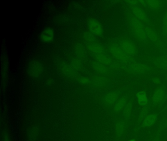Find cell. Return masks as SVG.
<instances>
[{
    "label": "cell",
    "mask_w": 167,
    "mask_h": 141,
    "mask_svg": "<svg viewBox=\"0 0 167 141\" xmlns=\"http://www.w3.org/2000/svg\"><path fill=\"white\" fill-rule=\"evenodd\" d=\"M88 28L93 34L101 36L103 33V27L99 21L94 18H91L88 22Z\"/></svg>",
    "instance_id": "1"
},
{
    "label": "cell",
    "mask_w": 167,
    "mask_h": 141,
    "mask_svg": "<svg viewBox=\"0 0 167 141\" xmlns=\"http://www.w3.org/2000/svg\"><path fill=\"white\" fill-rule=\"evenodd\" d=\"M110 52L114 57L122 61H126L128 60L129 57L122 50L121 47L117 46H112L110 47Z\"/></svg>",
    "instance_id": "2"
},
{
    "label": "cell",
    "mask_w": 167,
    "mask_h": 141,
    "mask_svg": "<svg viewBox=\"0 0 167 141\" xmlns=\"http://www.w3.org/2000/svg\"><path fill=\"white\" fill-rule=\"evenodd\" d=\"M28 70L29 75L34 76H40L42 73L43 67L40 62L35 61L30 63Z\"/></svg>",
    "instance_id": "3"
},
{
    "label": "cell",
    "mask_w": 167,
    "mask_h": 141,
    "mask_svg": "<svg viewBox=\"0 0 167 141\" xmlns=\"http://www.w3.org/2000/svg\"><path fill=\"white\" fill-rule=\"evenodd\" d=\"M132 28L134 32L140 38L144 39L146 38V28L143 27V26L137 20H133L131 22Z\"/></svg>",
    "instance_id": "4"
},
{
    "label": "cell",
    "mask_w": 167,
    "mask_h": 141,
    "mask_svg": "<svg viewBox=\"0 0 167 141\" xmlns=\"http://www.w3.org/2000/svg\"><path fill=\"white\" fill-rule=\"evenodd\" d=\"M87 38L88 39H85L86 43L88 48L92 52H101L102 51V48L100 46L98 42L96 41L95 39L92 36V35H89Z\"/></svg>",
    "instance_id": "5"
},
{
    "label": "cell",
    "mask_w": 167,
    "mask_h": 141,
    "mask_svg": "<svg viewBox=\"0 0 167 141\" xmlns=\"http://www.w3.org/2000/svg\"><path fill=\"white\" fill-rule=\"evenodd\" d=\"M121 48L126 55L133 56L136 52V47L132 43L128 40H123L121 43Z\"/></svg>",
    "instance_id": "6"
},
{
    "label": "cell",
    "mask_w": 167,
    "mask_h": 141,
    "mask_svg": "<svg viewBox=\"0 0 167 141\" xmlns=\"http://www.w3.org/2000/svg\"><path fill=\"white\" fill-rule=\"evenodd\" d=\"M54 38V31L51 28H47L40 35L41 40L44 43L51 42L53 41Z\"/></svg>",
    "instance_id": "7"
},
{
    "label": "cell",
    "mask_w": 167,
    "mask_h": 141,
    "mask_svg": "<svg viewBox=\"0 0 167 141\" xmlns=\"http://www.w3.org/2000/svg\"><path fill=\"white\" fill-rule=\"evenodd\" d=\"M165 97V92L162 87L157 88L153 94L152 100L156 104H159L163 102Z\"/></svg>",
    "instance_id": "8"
},
{
    "label": "cell",
    "mask_w": 167,
    "mask_h": 141,
    "mask_svg": "<svg viewBox=\"0 0 167 141\" xmlns=\"http://www.w3.org/2000/svg\"><path fill=\"white\" fill-rule=\"evenodd\" d=\"M157 121V116L156 114L153 113L148 114L144 118L142 122L144 128H150L155 124Z\"/></svg>",
    "instance_id": "9"
},
{
    "label": "cell",
    "mask_w": 167,
    "mask_h": 141,
    "mask_svg": "<svg viewBox=\"0 0 167 141\" xmlns=\"http://www.w3.org/2000/svg\"><path fill=\"white\" fill-rule=\"evenodd\" d=\"M127 104V100L125 98H122L119 99L115 104H114L113 110L116 112H121L125 109Z\"/></svg>",
    "instance_id": "10"
},
{
    "label": "cell",
    "mask_w": 167,
    "mask_h": 141,
    "mask_svg": "<svg viewBox=\"0 0 167 141\" xmlns=\"http://www.w3.org/2000/svg\"><path fill=\"white\" fill-rule=\"evenodd\" d=\"M119 95L117 92H111L106 94L105 98V102L108 105H112L119 100Z\"/></svg>",
    "instance_id": "11"
},
{
    "label": "cell",
    "mask_w": 167,
    "mask_h": 141,
    "mask_svg": "<svg viewBox=\"0 0 167 141\" xmlns=\"http://www.w3.org/2000/svg\"><path fill=\"white\" fill-rule=\"evenodd\" d=\"M137 100L138 104L141 106H146L148 103V99L147 94L143 91L138 92L137 94Z\"/></svg>",
    "instance_id": "12"
},
{
    "label": "cell",
    "mask_w": 167,
    "mask_h": 141,
    "mask_svg": "<svg viewBox=\"0 0 167 141\" xmlns=\"http://www.w3.org/2000/svg\"><path fill=\"white\" fill-rule=\"evenodd\" d=\"M133 12L134 14L138 18V19H140L142 21H146L147 19V15L144 13L143 10L138 7H133L132 8Z\"/></svg>",
    "instance_id": "13"
},
{
    "label": "cell",
    "mask_w": 167,
    "mask_h": 141,
    "mask_svg": "<svg viewBox=\"0 0 167 141\" xmlns=\"http://www.w3.org/2000/svg\"><path fill=\"white\" fill-rule=\"evenodd\" d=\"M125 130H126V126L124 122H118L116 124V133L119 137H121L123 135Z\"/></svg>",
    "instance_id": "14"
},
{
    "label": "cell",
    "mask_w": 167,
    "mask_h": 141,
    "mask_svg": "<svg viewBox=\"0 0 167 141\" xmlns=\"http://www.w3.org/2000/svg\"><path fill=\"white\" fill-rule=\"evenodd\" d=\"M98 58L99 62L102 64L109 65L111 63V60H110V58L105 55L99 56Z\"/></svg>",
    "instance_id": "15"
},
{
    "label": "cell",
    "mask_w": 167,
    "mask_h": 141,
    "mask_svg": "<svg viewBox=\"0 0 167 141\" xmlns=\"http://www.w3.org/2000/svg\"><path fill=\"white\" fill-rule=\"evenodd\" d=\"M131 105L130 104H127L126 106L125 107V109H123V113H124V115L126 118H129L131 115Z\"/></svg>",
    "instance_id": "16"
},
{
    "label": "cell",
    "mask_w": 167,
    "mask_h": 141,
    "mask_svg": "<svg viewBox=\"0 0 167 141\" xmlns=\"http://www.w3.org/2000/svg\"><path fill=\"white\" fill-rule=\"evenodd\" d=\"M146 34L148 37L151 39V40H156V35L153 31H152L150 28H146Z\"/></svg>",
    "instance_id": "17"
},
{
    "label": "cell",
    "mask_w": 167,
    "mask_h": 141,
    "mask_svg": "<svg viewBox=\"0 0 167 141\" xmlns=\"http://www.w3.org/2000/svg\"><path fill=\"white\" fill-rule=\"evenodd\" d=\"M149 4L150 7L153 8H156L159 6V2L156 1H149Z\"/></svg>",
    "instance_id": "18"
},
{
    "label": "cell",
    "mask_w": 167,
    "mask_h": 141,
    "mask_svg": "<svg viewBox=\"0 0 167 141\" xmlns=\"http://www.w3.org/2000/svg\"><path fill=\"white\" fill-rule=\"evenodd\" d=\"M127 141H137L135 139H130V140H128Z\"/></svg>",
    "instance_id": "19"
},
{
    "label": "cell",
    "mask_w": 167,
    "mask_h": 141,
    "mask_svg": "<svg viewBox=\"0 0 167 141\" xmlns=\"http://www.w3.org/2000/svg\"><path fill=\"white\" fill-rule=\"evenodd\" d=\"M159 141V140H158V139H154V140H153V141Z\"/></svg>",
    "instance_id": "20"
},
{
    "label": "cell",
    "mask_w": 167,
    "mask_h": 141,
    "mask_svg": "<svg viewBox=\"0 0 167 141\" xmlns=\"http://www.w3.org/2000/svg\"><path fill=\"white\" fill-rule=\"evenodd\" d=\"M166 124H167V121H166Z\"/></svg>",
    "instance_id": "21"
}]
</instances>
